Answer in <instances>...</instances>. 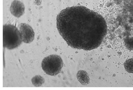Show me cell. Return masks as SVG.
Instances as JSON below:
<instances>
[{"label": "cell", "mask_w": 133, "mask_h": 90, "mask_svg": "<svg viewBox=\"0 0 133 90\" xmlns=\"http://www.w3.org/2000/svg\"><path fill=\"white\" fill-rule=\"evenodd\" d=\"M57 25L60 34L69 46L85 51L100 46L107 31L103 17L82 6L62 10L57 16Z\"/></svg>", "instance_id": "cell-1"}, {"label": "cell", "mask_w": 133, "mask_h": 90, "mask_svg": "<svg viewBox=\"0 0 133 90\" xmlns=\"http://www.w3.org/2000/svg\"><path fill=\"white\" fill-rule=\"evenodd\" d=\"M22 41L21 33L15 26L6 24L3 26V47L9 50L15 49Z\"/></svg>", "instance_id": "cell-2"}, {"label": "cell", "mask_w": 133, "mask_h": 90, "mask_svg": "<svg viewBox=\"0 0 133 90\" xmlns=\"http://www.w3.org/2000/svg\"><path fill=\"white\" fill-rule=\"evenodd\" d=\"M63 66L62 59L59 56L52 54L44 58L42 63L43 70L48 75L55 76L61 72Z\"/></svg>", "instance_id": "cell-3"}, {"label": "cell", "mask_w": 133, "mask_h": 90, "mask_svg": "<svg viewBox=\"0 0 133 90\" xmlns=\"http://www.w3.org/2000/svg\"><path fill=\"white\" fill-rule=\"evenodd\" d=\"M22 40L26 43H30L35 39V33L30 26L25 23L21 24L19 26Z\"/></svg>", "instance_id": "cell-4"}, {"label": "cell", "mask_w": 133, "mask_h": 90, "mask_svg": "<svg viewBox=\"0 0 133 90\" xmlns=\"http://www.w3.org/2000/svg\"><path fill=\"white\" fill-rule=\"evenodd\" d=\"M10 10L11 13L13 16L19 18L24 14L25 7L23 3L17 0H15L11 5Z\"/></svg>", "instance_id": "cell-5"}, {"label": "cell", "mask_w": 133, "mask_h": 90, "mask_svg": "<svg viewBox=\"0 0 133 90\" xmlns=\"http://www.w3.org/2000/svg\"><path fill=\"white\" fill-rule=\"evenodd\" d=\"M86 73V72L83 71H80L77 73V78L82 83L86 84L88 83L89 81V78Z\"/></svg>", "instance_id": "cell-6"}, {"label": "cell", "mask_w": 133, "mask_h": 90, "mask_svg": "<svg viewBox=\"0 0 133 90\" xmlns=\"http://www.w3.org/2000/svg\"><path fill=\"white\" fill-rule=\"evenodd\" d=\"M32 84L35 86L38 87L42 86L45 82L44 78L40 75L33 77L31 80Z\"/></svg>", "instance_id": "cell-7"}, {"label": "cell", "mask_w": 133, "mask_h": 90, "mask_svg": "<svg viewBox=\"0 0 133 90\" xmlns=\"http://www.w3.org/2000/svg\"><path fill=\"white\" fill-rule=\"evenodd\" d=\"M124 65L125 70L128 72L133 73V58L126 60Z\"/></svg>", "instance_id": "cell-8"}]
</instances>
